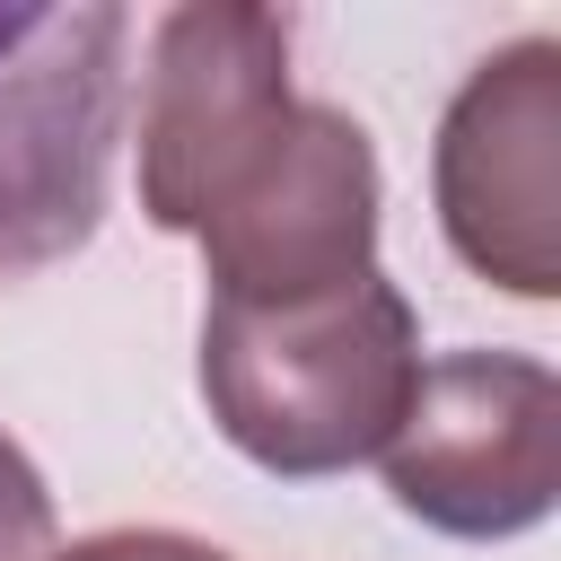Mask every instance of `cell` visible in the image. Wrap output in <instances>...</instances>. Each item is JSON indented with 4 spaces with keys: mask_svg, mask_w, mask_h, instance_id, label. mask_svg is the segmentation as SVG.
<instances>
[{
    "mask_svg": "<svg viewBox=\"0 0 561 561\" xmlns=\"http://www.w3.org/2000/svg\"><path fill=\"white\" fill-rule=\"evenodd\" d=\"M438 228L508 298H561V44L517 35L465 70L430 149Z\"/></svg>",
    "mask_w": 561,
    "mask_h": 561,
    "instance_id": "5",
    "label": "cell"
},
{
    "mask_svg": "<svg viewBox=\"0 0 561 561\" xmlns=\"http://www.w3.org/2000/svg\"><path fill=\"white\" fill-rule=\"evenodd\" d=\"M131 18L0 0V289L79 254L114 193Z\"/></svg>",
    "mask_w": 561,
    "mask_h": 561,
    "instance_id": "2",
    "label": "cell"
},
{
    "mask_svg": "<svg viewBox=\"0 0 561 561\" xmlns=\"http://www.w3.org/2000/svg\"><path fill=\"white\" fill-rule=\"evenodd\" d=\"M377 456L403 517L465 543L526 535L561 500V377L526 351H447Z\"/></svg>",
    "mask_w": 561,
    "mask_h": 561,
    "instance_id": "4",
    "label": "cell"
},
{
    "mask_svg": "<svg viewBox=\"0 0 561 561\" xmlns=\"http://www.w3.org/2000/svg\"><path fill=\"white\" fill-rule=\"evenodd\" d=\"M53 552V491L26 465V447L0 430V561H44Z\"/></svg>",
    "mask_w": 561,
    "mask_h": 561,
    "instance_id": "7",
    "label": "cell"
},
{
    "mask_svg": "<svg viewBox=\"0 0 561 561\" xmlns=\"http://www.w3.org/2000/svg\"><path fill=\"white\" fill-rule=\"evenodd\" d=\"M202 263L228 307H280L324 298L359 272H377V149L342 105L289 114L272 158L202 219Z\"/></svg>",
    "mask_w": 561,
    "mask_h": 561,
    "instance_id": "6",
    "label": "cell"
},
{
    "mask_svg": "<svg viewBox=\"0 0 561 561\" xmlns=\"http://www.w3.org/2000/svg\"><path fill=\"white\" fill-rule=\"evenodd\" d=\"M412 386H421V316L377 272L280 307L210 298L202 316V403L219 438L280 482L351 473L359 456H377Z\"/></svg>",
    "mask_w": 561,
    "mask_h": 561,
    "instance_id": "1",
    "label": "cell"
},
{
    "mask_svg": "<svg viewBox=\"0 0 561 561\" xmlns=\"http://www.w3.org/2000/svg\"><path fill=\"white\" fill-rule=\"evenodd\" d=\"M289 18L245 0H184L149 26L140 70V210L167 237H202V219L272 158L289 131Z\"/></svg>",
    "mask_w": 561,
    "mask_h": 561,
    "instance_id": "3",
    "label": "cell"
},
{
    "mask_svg": "<svg viewBox=\"0 0 561 561\" xmlns=\"http://www.w3.org/2000/svg\"><path fill=\"white\" fill-rule=\"evenodd\" d=\"M44 561H228V552L202 535H175V526H105V535H79Z\"/></svg>",
    "mask_w": 561,
    "mask_h": 561,
    "instance_id": "8",
    "label": "cell"
}]
</instances>
